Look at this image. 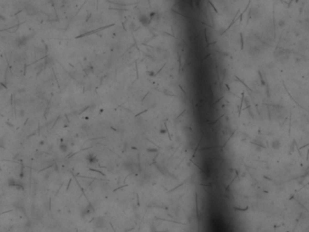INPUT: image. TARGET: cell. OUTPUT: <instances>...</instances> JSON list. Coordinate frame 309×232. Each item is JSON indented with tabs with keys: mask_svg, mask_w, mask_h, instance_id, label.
Listing matches in <instances>:
<instances>
[{
	"mask_svg": "<svg viewBox=\"0 0 309 232\" xmlns=\"http://www.w3.org/2000/svg\"><path fill=\"white\" fill-rule=\"evenodd\" d=\"M7 184H8V186H10V187L16 188L17 190H24V189H25V186H24L22 181L15 180V179H14V178L8 179V180H7Z\"/></svg>",
	"mask_w": 309,
	"mask_h": 232,
	"instance_id": "cell-1",
	"label": "cell"
},
{
	"mask_svg": "<svg viewBox=\"0 0 309 232\" xmlns=\"http://www.w3.org/2000/svg\"><path fill=\"white\" fill-rule=\"evenodd\" d=\"M139 22L144 26H147L151 23V19L147 15H139Z\"/></svg>",
	"mask_w": 309,
	"mask_h": 232,
	"instance_id": "cell-2",
	"label": "cell"
},
{
	"mask_svg": "<svg viewBox=\"0 0 309 232\" xmlns=\"http://www.w3.org/2000/svg\"><path fill=\"white\" fill-rule=\"evenodd\" d=\"M27 40H28V38H27V37H25V36L18 37V38L15 39V45L16 46H25V45L26 44Z\"/></svg>",
	"mask_w": 309,
	"mask_h": 232,
	"instance_id": "cell-3",
	"label": "cell"
},
{
	"mask_svg": "<svg viewBox=\"0 0 309 232\" xmlns=\"http://www.w3.org/2000/svg\"><path fill=\"white\" fill-rule=\"evenodd\" d=\"M92 211H93V209H92V206H91V205L87 206V207H86L85 209H84L82 211V217L84 219V218H86L87 216H89Z\"/></svg>",
	"mask_w": 309,
	"mask_h": 232,
	"instance_id": "cell-4",
	"label": "cell"
},
{
	"mask_svg": "<svg viewBox=\"0 0 309 232\" xmlns=\"http://www.w3.org/2000/svg\"><path fill=\"white\" fill-rule=\"evenodd\" d=\"M271 147L274 150H278L281 147V141L279 140H274V141H271Z\"/></svg>",
	"mask_w": 309,
	"mask_h": 232,
	"instance_id": "cell-5",
	"label": "cell"
},
{
	"mask_svg": "<svg viewBox=\"0 0 309 232\" xmlns=\"http://www.w3.org/2000/svg\"><path fill=\"white\" fill-rule=\"evenodd\" d=\"M86 159H87L88 162L92 163V164H93V163H96L98 162L97 158H96V156L94 154H92V153H90V154L87 155V157H86Z\"/></svg>",
	"mask_w": 309,
	"mask_h": 232,
	"instance_id": "cell-6",
	"label": "cell"
},
{
	"mask_svg": "<svg viewBox=\"0 0 309 232\" xmlns=\"http://www.w3.org/2000/svg\"><path fill=\"white\" fill-rule=\"evenodd\" d=\"M58 148H59V150H60L61 152H64V153H66L69 151V147H68V145L66 144V143H61V144L59 145Z\"/></svg>",
	"mask_w": 309,
	"mask_h": 232,
	"instance_id": "cell-7",
	"label": "cell"
},
{
	"mask_svg": "<svg viewBox=\"0 0 309 232\" xmlns=\"http://www.w3.org/2000/svg\"><path fill=\"white\" fill-rule=\"evenodd\" d=\"M148 75L152 76V75H154V74H153V72H148Z\"/></svg>",
	"mask_w": 309,
	"mask_h": 232,
	"instance_id": "cell-8",
	"label": "cell"
},
{
	"mask_svg": "<svg viewBox=\"0 0 309 232\" xmlns=\"http://www.w3.org/2000/svg\"><path fill=\"white\" fill-rule=\"evenodd\" d=\"M147 151H157L156 149H154V150H152V149H148Z\"/></svg>",
	"mask_w": 309,
	"mask_h": 232,
	"instance_id": "cell-9",
	"label": "cell"
},
{
	"mask_svg": "<svg viewBox=\"0 0 309 232\" xmlns=\"http://www.w3.org/2000/svg\"><path fill=\"white\" fill-rule=\"evenodd\" d=\"M160 132H161V133H165V132H166V131H165V130H161Z\"/></svg>",
	"mask_w": 309,
	"mask_h": 232,
	"instance_id": "cell-10",
	"label": "cell"
}]
</instances>
